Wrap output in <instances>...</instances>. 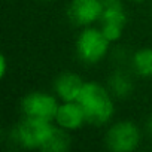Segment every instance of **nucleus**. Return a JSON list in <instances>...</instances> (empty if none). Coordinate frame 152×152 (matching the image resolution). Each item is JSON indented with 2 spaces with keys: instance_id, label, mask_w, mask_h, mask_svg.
Instances as JSON below:
<instances>
[{
  "instance_id": "nucleus-12",
  "label": "nucleus",
  "mask_w": 152,
  "mask_h": 152,
  "mask_svg": "<svg viewBox=\"0 0 152 152\" xmlns=\"http://www.w3.org/2000/svg\"><path fill=\"white\" fill-rule=\"evenodd\" d=\"M110 90L118 96V97H127L133 91V84L131 79L125 73L116 72L110 78Z\"/></svg>"
},
{
  "instance_id": "nucleus-8",
  "label": "nucleus",
  "mask_w": 152,
  "mask_h": 152,
  "mask_svg": "<svg viewBox=\"0 0 152 152\" xmlns=\"http://www.w3.org/2000/svg\"><path fill=\"white\" fill-rule=\"evenodd\" d=\"M55 124L67 131L79 130L84 122H87L85 112L78 100L75 102H63L58 106L57 115H55Z\"/></svg>"
},
{
  "instance_id": "nucleus-3",
  "label": "nucleus",
  "mask_w": 152,
  "mask_h": 152,
  "mask_svg": "<svg viewBox=\"0 0 152 152\" xmlns=\"http://www.w3.org/2000/svg\"><path fill=\"white\" fill-rule=\"evenodd\" d=\"M54 125L51 121L26 116L15 128L14 136L17 142L27 149H42L48 140Z\"/></svg>"
},
{
  "instance_id": "nucleus-2",
  "label": "nucleus",
  "mask_w": 152,
  "mask_h": 152,
  "mask_svg": "<svg viewBox=\"0 0 152 152\" xmlns=\"http://www.w3.org/2000/svg\"><path fill=\"white\" fill-rule=\"evenodd\" d=\"M110 40L104 36L102 28L84 27L76 39V54L79 60L87 64H96L102 61L109 51Z\"/></svg>"
},
{
  "instance_id": "nucleus-7",
  "label": "nucleus",
  "mask_w": 152,
  "mask_h": 152,
  "mask_svg": "<svg viewBox=\"0 0 152 152\" xmlns=\"http://www.w3.org/2000/svg\"><path fill=\"white\" fill-rule=\"evenodd\" d=\"M127 24V14L116 0L104 2V11L100 18V28L110 42L121 39Z\"/></svg>"
},
{
  "instance_id": "nucleus-1",
  "label": "nucleus",
  "mask_w": 152,
  "mask_h": 152,
  "mask_svg": "<svg viewBox=\"0 0 152 152\" xmlns=\"http://www.w3.org/2000/svg\"><path fill=\"white\" fill-rule=\"evenodd\" d=\"M78 102L85 112L87 122L94 125L106 124L115 112L112 96L104 87L96 82H85Z\"/></svg>"
},
{
  "instance_id": "nucleus-11",
  "label": "nucleus",
  "mask_w": 152,
  "mask_h": 152,
  "mask_svg": "<svg viewBox=\"0 0 152 152\" xmlns=\"http://www.w3.org/2000/svg\"><path fill=\"white\" fill-rule=\"evenodd\" d=\"M133 69L142 78H152V48H142L133 55Z\"/></svg>"
},
{
  "instance_id": "nucleus-17",
  "label": "nucleus",
  "mask_w": 152,
  "mask_h": 152,
  "mask_svg": "<svg viewBox=\"0 0 152 152\" xmlns=\"http://www.w3.org/2000/svg\"><path fill=\"white\" fill-rule=\"evenodd\" d=\"M103 2H110V0H103Z\"/></svg>"
},
{
  "instance_id": "nucleus-10",
  "label": "nucleus",
  "mask_w": 152,
  "mask_h": 152,
  "mask_svg": "<svg viewBox=\"0 0 152 152\" xmlns=\"http://www.w3.org/2000/svg\"><path fill=\"white\" fill-rule=\"evenodd\" d=\"M70 143H72V139L69 136V131L61 128V127H55L52 128L48 140L45 142V145L42 146L40 151H45V152H64L70 148Z\"/></svg>"
},
{
  "instance_id": "nucleus-6",
  "label": "nucleus",
  "mask_w": 152,
  "mask_h": 152,
  "mask_svg": "<svg viewBox=\"0 0 152 152\" xmlns=\"http://www.w3.org/2000/svg\"><path fill=\"white\" fill-rule=\"evenodd\" d=\"M103 11V0H72L67 6V18L75 26L90 27L96 21H100Z\"/></svg>"
},
{
  "instance_id": "nucleus-5",
  "label": "nucleus",
  "mask_w": 152,
  "mask_h": 152,
  "mask_svg": "<svg viewBox=\"0 0 152 152\" xmlns=\"http://www.w3.org/2000/svg\"><path fill=\"white\" fill-rule=\"evenodd\" d=\"M58 102L54 96L42 91H33L28 93L21 100V110L24 116L37 118L43 121H54L57 110H58Z\"/></svg>"
},
{
  "instance_id": "nucleus-9",
  "label": "nucleus",
  "mask_w": 152,
  "mask_h": 152,
  "mask_svg": "<svg viewBox=\"0 0 152 152\" xmlns=\"http://www.w3.org/2000/svg\"><path fill=\"white\" fill-rule=\"evenodd\" d=\"M84 85L85 82L79 75L66 72V73H61L55 79L54 90H55V94L63 102H75V100H78Z\"/></svg>"
},
{
  "instance_id": "nucleus-4",
  "label": "nucleus",
  "mask_w": 152,
  "mask_h": 152,
  "mask_svg": "<svg viewBox=\"0 0 152 152\" xmlns=\"http://www.w3.org/2000/svg\"><path fill=\"white\" fill-rule=\"evenodd\" d=\"M104 140L113 152H131L140 143V130L131 121H121L107 130Z\"/></svg>"
},
{
  "instance_id": "nucleus-15",
  "label": "nucleus",
  "mask_w": 152,
  "mask_h": 152,
  "mask_svg": "<svg viewBox=\"0 0 152 152\" xmlns=\"http://www.w3.org/2000/svg\"><path fill=\"white\" fill-rule=\"evenodd\" d=\"M131 2H134V3H142V2H146V0H131Z\"/></svg>"
},
{
  "instance_id": "nucleus-14",
  "label": "nucleus",
  "mask_w": 152,
  "mask_h": 152,
  "mask_svg": "<svg viewBox=\"0 0 152 152\" xmlns=\"http://www.w3.org/2000/svg\"><path fill=\"white\" fill-rule=\"evenodd\" d=\"M146 130H148V133L152 136V115H149V118H148V121H146Z\"/></svg>"
},
{
  "instance_id": "nucleus-13",
  "label": "nucleus",
  "mask_w": 152,
  "mask_h": 152,
  "mask_svg": "<svg viewBox=\"0 0 152 152\" xmlns=\"http://www.w3.org/2000/svg\"><path fill=\"white\" fill-rule=\"evenodd\" d=\"M6 70H8L6 57L2 55V57H0V78H5V76H6Z\"/></svg>"
},
{
  "instance_id": "nucleus-16",
  "label": "nucleus",
  "mask_w": 152,
  "mask_h": 152,
  "mask_svg": "<svg viewBox=\"0 0 152 152\" xmlns=\"http://www.w3.org/2000/svg\"><path fill=\"white\" fill-rule=\"evenodd\" d=\"M43 2H51V0H43Z\"/></svg>"
}]
</instances>
